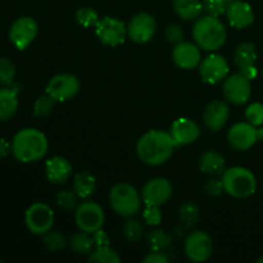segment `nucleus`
Wrapping results in <instances>:
<instances>
[{
	"instance_id": "nucleus-1",
	"label": "nucleus",
	"mask_w": 263,
	"mask_h": 263,
	"mask_svg": "<svg viewBox=\"0 0 263 263\" xmlns=\"http://www.w3.org/2000/svg\"><path fill=\"white\" fill-rule=\"evenodd\" d=\"M176 148L171 134L163 130H151L138 140L136 154L144 164L157 167L170 161Z\"/></svg>"
},
{
	"instance_id": "nucleus-2",
	"label": "nucleus",
	"mask_w": 263,
	"mask_h": 263,
	"mask_svg": "<svg viewBox=\"0 0 263 263\" xmlns=\"http://www.w3.org/2000/svg\"><path fill=\"white\" fill-rule=\"evenodd\" d=\"M12 153L22 163H32L45 157L49 149V141L45 134L37 128H22L12 140Z\"/></svg>"
},
{
	"instance_id": "nucleus-3",
	"label": "nucleus",
	"mask_w": 263,
	"mask_h": 263,
	"mask_svg": "<svg viewBox=\"0 0 263 263\" xmlns=\"http://www.w3.org/2000/svg\"><path fill=\"white\" fill-rule=\"evenodd\" d=\"M193 39L203 50L216 51L225 45L228 31L220 18L205 14L195 21L193 27Z\"/></svg>"
},
{
	"instance_id": "nucleus-4",
	"label": "nucleus",
	"mask_w": 263,
	"mask_h": 263,
	"mask_svg": "<svg viewBox=\"0 0 263 263\" xmlns=\"http://www.w3.org/2000/svg\"><path fill=\"white\" fill-rule=\"evenodd\" d=\"M223 189L230 197L246 199L252 197L257 190V179L251 170L241 166L226 168L221 175Z\"/></svg>"
},
{
	"instance_id": "nucleus-5",
	"label": "nucleus",
	"mask_w": 263,
	"mask_h": 263,
	"mask_svg": "<svg viewBox=\"0 0 263 263\" xmlns=\"http://www.w3.org/2000/svg\"><path fill=\"white\" fill-rule=\"evenodd\" d=\"M109 204L112 210L122 217H134L140 211L141 194L136 190L135 186L127 182H120L116 184L109 190Z\"/></svg>"
},
{
	"instance_id": "nucleus-6",
	"label": "nucleus",
	"mask_w": 263,
	"mask_h": 263,
	"mask_svg": "<svg viewBox=\"0 0 263 263\" xmlns=\"http://www.w3.org/2000/svg\"><path fill=\"white\" fill-rule=\"evenodd\" d=\"M104 220L105 215L102 205L92 200L85 199V202L80 203L74 211V222L77 229L85 233L94 234L95 231L103 229Z\"/></svg>"
},
{
	"instance_id": "nucleus-7",
	"label": "nucleus",
	"mask_w": 263,
	"mask_h": 263,
	"mask_svg": "<svg viewBox=\"0 0 263 263\" xmlns=\"http://www.w3.org/2000/svg\"><path fill=\"white\" fill-rule=\"evenodd\" d=\"M54 212L46 203L36 202L31 204L25 212V223L28 231L33 235L43 236L53 229Z\"/></svg>"
},
{
	"instance_id": "nucleus-8",
	"label": "nucleus",
	"mask_w": 263,
	"mask_h": 263,
	"mask_svg": "<svg viewBox=\"0 0 263 263\" xmlns=\"http://www.w3.org/2000/svg\"><path fill=\"white\" fill-rule=\"evenodd\" d=\"M94 28L98 40L103 45L110 48H116L123 44L127 37V25H125L123 21L110 15L100 18Z\"/></svg>"
},
{
	"instance_id": "nucleus-9",
	"label": "nucleus",
	"mask_w": 263,
	"mask_h": 263,
	"mask_svg": "<svg viewBox=\"0 0 263 263\" xmlns=\"http://www.w3.org/2000/svg\"><path fill=\"white\" fill-rule=\"evenodd\" d=\"M213 240L205 231L195 230L186 235L184 240V253L192 262H204L213 253Z\"/></svg>"
},
{
	"instance_id": "nucleus-10",
	"label": "nucleus",
	"mask_w": 263,
	"mask_h": 263,
	"mask_svg": "<svg viewBox=\"0 0 263 263\" xmlns=\"http://www.w3.org/2000/svg\"><path fill=\"white\" fill-rule=\"evenodd\" d=\"M80 87V80L74 74L57 73L46 84L45 92L57 102H67L79 94Z\"/></svg>"
},
{
	"instance_id": "nucleus-11",
	"label": "nucleus",
	"mask_w": 263,
	"mask_h": 263,
	"mask_svg": "<svg viewBox=\"0 0 263 263\" xmlns=\"http://www.w3.org/2000/svg\"><path fill=\"white\" fill-rule=\"evenodd\" d=\"M222 92L228 102L235 105L246 104L252 95V80L241 72L230 74L223 81Z\"/></svg>"
},
{
	"instance_id": "nucleus-12",
	"label": "nucleus",
	"mask_w": 263,
	"mask_h": 263,
	"mask_svg": "<svg viewBox=\"0 0 263 263\" xmlns=\"http://www.w3.org/2000/svg\"><path fill=\"white\" fill-rule=\"evenodd\" d=\"M37 33V22L28 15L15 20L9 28V39L18 50H26L35 41Z\"/></svg>"
},
{
	"instance_id": "nucleus-13",
	"label": "nucleus",
	"mask_w": 263,
	"mask_h": 263,
	"mask_svg": "<svg viewBox=\"0 0 263 263\" xmlns=\"http://www.w3.org/2000/svg\"><path fill=\"white\" fill-rule=\"evenodd\" d=\"M172 184L166 177H154L141 189V199L145 205H157L162 207L170 200L172 195Z\"/></svg>"
},
{
	"instance_id": "nucleus-14",
	"label": "nucleus",
	"mask_w": 263,
	"mask_h": 263,
	"mask_svg": "<svg viewBox=\"0 0 263 263\" xmlns=\"http://www.w3.org/2000/svg\"><path fill=\"white\" fill-rule=\"evenodd\" d=\"M156 32V18L146 12H140L134 15L127 25V37L136 44L149 43Z\"/></svg>"
},
{
	"instance_id": "nucleus-15",
	"label": "nucleus",
	"mask_w": 263,
	"mask_h": 263,
	"mask_svg": "<svg viewBox=\"0 0 263 263\" xmlns=\"http://www.w3.org/2000/svg\"><path fill=\"white\" fill-rule=\"evenodd\" d=\"M198 68H199V74L203 82L210 85L223 81L229 76V71H230L228 61L220 54H216L215 51L202 59Z\"/></svg>"
},
{
	"instance_id": "nucleus-16",
	"label": "nucleus",
	"mask_w": 263,
	"mask_h": 263,
	"mask_svg": "<svg viewBox=\"0 0 263 263\" xmlns=\"http://www.w3.org/2000/svg\"><path fill=\"white\" fill-rule=\"evenodd\" d=\"M228 141L231 148L235 151L246 152L256 145L258 141V134L257 127L252 123L239 122L235 123L228 133Z\"/></svg>"
},
{
	"instance_id": "nucleus-17",
	"label": "nucleus",
	"mask_w": 263,
	"mask_h": 263,
	"mask_svg": "<svg viewBox=\"0 0 263 263\" xmlns=\"http://www.w3.org/2000/svg\"><path fill=\"white\" fill-rule=\"evenodd\" d=\"M230 117V109L228 103L223 100L215 99L208 103L203 112V121L208 130L213 133H218L222 130L228 123Z\"/></svg>"
},
{
	"instance_id": "nucleus-18",
	"label": "nucleus",
	"mask_w": 263,
	"mask_h": 263,
	"mask_svg": "<svg viewBox=\"0 0 263 263\" xmlns=\"http://www.w3.org/2000/svg\"><path fill=\"white\" fill-rule=\"evenodd\" d=\"M172 61L181 69L197 68L202 62L200 48L195 43L193 44L189 41H181L174 46Z\"/></svg>"
},
{
	"instance_id": "nucleus-19",
	"label": "nucleus",
	"mask_w": 263,
	"mask_h": 263,
	"mask_svg": "<svg viewBox=\"0 0 263 263\" xmlns=\"http://www.w3.org/2000/svg\"><path fill=\"white\" fill-rule=\"evenodd\" d=\"M170 134L177 146L190 145L195 143L200 136V127L190 118H177L170 127Z\"/></svg>"
},
{
	"instance_id": "nucleus-20",
	"label": "nucleus",
	"mask_w": 263,
	"mask_h": 263,
	"mask_svg": "<svg viewBox=\"0 0 263 263\" xmlns=\"http://www.w3.org/2000/svg\"><path fill=\"white\" fill-rule=\"evenodd\" d=\"M233 61L235 66L240 69L241 73L246 74L248 79L253 80L257 77V50L253 43H241L239 44L234 51Z\"/></svg>"
},
{
	"instance_id": "nucleus-21",
	"label": "nucleus",
	"mask_w": 263,
	"mask_h": 263,
	"mask_svg": "<svg viewBox=\"0 0 263 263\" xmlns=\"http://www.w3.org/2000/svg\"><path fill=\"white\" fill-rule=\"evenodd\" d=\"M226 18L231 27L243 30L254 22V12L251 4L243 0H233L226 9Z\"/></svg>"
},
{
	"instance_id": "nucleus-22",
	"label": "nucleus",
	"mask_w": 263,
	"mask_h": 263,
	"mask_svg": "<svg viewBox=\"0 0 263 263\" xmlns=\"http://www.w3.org/2000/svg\"><path fill=\"white\" fill-rule=\"evenodd\" d=\"M72 164L67 158L62 156H53L45 162L46 179L51 184L61 185L68 181L72 176Z\"/></svg>"
},
{
	"instance_id": "nucleus-23",
	"label": "nucleus",
	"mask_w": 263,
	"mask_h": 263,
	"mask_svg": "<svg viewBox=\"0 0 263 263\" xmlns=\"http://www.w3.org/2000/svg\"><path fill=\"white\" fill-rule=\"evenodd\" d=\"M200 171L211 176H221L226 170V161L220 153L215 151H207L199 158Z\"/></svg>"
},
{
	"instance_id": "nucleus-24",
	"label": "nucleus",
	"mask_w": 263,
	"mask_h": 263,
	"mask_svg": "<svg viewBox=\"0 0 263 263\" xmlns=\"http://www.w3.org/2000/svg\"><path fill=\"white\" fill-rule=\"evenodd\" d=\"M97 189V179L89 171H80L73 176V186L72 190L77 194L80 199H89Z\"/></svg>"
},
{
	"instance_id": "nucleus-25",
	"label": "nucleus",
	"mask_w": 263,
	"mask_h": 263,
	"mask_svg": "<svg viewBox=\"0 0 263 263\" xmlns=\"http://www.w3.org/2000/svg\"><path fill=\"white\" fill-rule=\"evenodd\" d=\"M174 10L181 20H198L204 10L200 0H174Z\"/></svg>"
},
{
	"instance_id": "nucleus-26",
	"label": "nucleus",
	"mask_w": 263,
	"mask_h": 263,
	"mask_svg": "<svg viewBox=\"0 0 263 263\" xmlns=\"http://www.w3.org/2000/svg\"><path fill=\"white\" fill-rule=\"evenodd\" d=\"M17 92L9 87L0 89V121H8L17 113Z\"/></svg>"
},
{
	"instance_id": "nucleus-27",
	"label": "nucleus",
	"mask_w": 263,
	"mask_h": 263,
	"mask_svg": "<svg viewBox=\"0 0 263 263\" xmlns=\"http://www.w3.org/2000/svg\"><path fill=\"white\" fill-rule=\"evenodd\" d=\"M67 244L69 246L72 252H74L76 254H87L89 256L92 251H94V239L92 235L89 233H85V231L80 230L79 233H74L67 239Z\"/></svg>"
},
{
	"instance_id": "nucleus-28",
	"label": "nucleus",
	"mask_w": 263,
	"mask_h": 263,
	"mask_svg": "<svg viewBox=\"0 0 263 263\" xmlns=\"http://www.w3.org/2000/svg\"><path fill=\"white\" fill-rule=\"evenodd\" d=\"M146 243L151 251H164L171 246V235L161 229H153L145 236Z\"/></svg>"
},
{
	"instance_id": "nucleus-29",
	"label": "nucleus",
	"mask_w": 263,
	"mask_h": 263,
	"mask_svg": "<svg viewBox=\"0 0 263 263\" xmlns=\"http://www.w3.org/2000/svg\"><path fill=\"white\" fill-rule=\"evenodd\" d=\"M122 235L128 243H138L144 236V226L139 220L128 217V220L122 226Z\"/></svg>"
},
{
	"instance_id": "nucleus-30",
	"label": "nucleus",
	"mask_w": 263,
	"mask_h": 263,
	"mask_svg": "<svg viewBox=\"0 0 263 263\" xmlns=\"http://www.w3.org/2000/svg\"><path fill=\"white\" fill-rule=\"evenodd\" d=\"M90 262H98V263H120L121 257L115 249L110 248L109 246L107 247H97L91 253L89 254Z\"/></svg>"
},
{
	"instance_id": "nucleus-31",
	"label": "nucleus",
	"mask_w": 263,
	"mask_h": 263,
	"mask_svg": "<svg viewBox=\"0 0 263 263\" xmlns=\"http://www.w3.org/2000/svg\"><path fill=\"white\" fill-rule=\"evenodd\" d=\"M180 221L184 223L186 228H192L198 222L200 216V210L194 202H186L180 207L179 210Z\"/></svg>"
},
{
	"instance_id": "nucleus-32",
	"label": "nucleus",
	"mask_w": 263,
	"mask_h": 263,
	"mask_svg": "<svg viewBox=\"0 0 263 263\" xmlns=\"http://www.w3.org/2000/svg\"><path fill=\"white\" fill-rule=\"evenodd\" d=\"M79 199L80 198L73 190H63L57 194L55 203L59 210L63 212H74L79 205V202H77Z\"/></svg>"
},
{
	"instance_id": "nucleus-33",
	"label": "nucleus",
	"mask_w": 263,
	"mask_h": 263,
	"mask_svg": "<svg viewBox=\"0 0 263 263\" xmlns=\"http://www.w3.org/2000/svg\"><path fill=\"white\" fill-rule=\"evenodd\" d=\"M57 100L53 99L49 94H44L39 97L33 103V115L36 117H46L53 112L54 107H55Z\"/></svg>"
},
{
	"instance_id": "nucleus-34",
	"label": "nucleus",
	"mask_w": 263,
	"mask_h": 263,
	"mask_svg": "<svg viewBox=\"0 0 263 263\" xmlns=\"http://www.w3.org/2000/svg\"><path fill=\"white\" fill-rule=\"evenodd\" d=\"M43 244L49 252H59L67 246V239L59 231H53L51 229L49 233L43 235Z\"/></svg>"
},
{
	"instance_id": "nucleus-35",
	"label": "nucleus",
	"mask_w": 263,
	"mask_h": 263,
	"mask_svg": "<svg viewBox=\"0 0 263 263\" xmlns=\"http://www.w3.org/2000/svg\"><path fill=\"white\" fill-rule=\"evenodd\" d=\"M99 20V14L90 7H82L76 12L77 23L85 28L95 27Z\"/></svg>"
},
{
	"instance_id": "nucleus-36",
	"label": "nucleus",
	"mask_w": 263,
	"mask_h": 263,
	"mask_svg": "<svg viewBox=\"0 0 263 263\" xmlns=\"http://www.w3.org/2000/svg\"><path fill=\"white\" fill-rule=\"evenodd\" d=\"M15 76V64L9 58H0V84L10 85Z\"/></svg>"
},
{
	"instance_id": "nucleus-37",
	"label": "nucleus",
	"mask_w": 263,
	"mask_h": 263,
	"mask_svg": "<svg viewBox=\"0 0 263 263\" xmlns=\"http://www.w3.org/2000/svg\"><path fill=\"white\" fill-rule=\"evenodd\" d=\"M231 2L233 0H204L203 8H204V12L207 14L220 17V15L225 14L226 9H228Z\"/></svg>"
},
{
	"instance_id": "nucleus-38",
	"label": "nucleus",
	"mask_w": 263,
	"mask_h": 263,
	"mask_svg": "<svg viewBox=\"0 0 263 263\" xmlns=\"http://www.w3.org/2000/svg\"><path fill=\"white\" fill-rule=\"evenodd\" d=\"M246 118L249 123L254 125L256 127L263 125V104L262 103L254 102L247 107Z\"/></svg>"
},
{
	"instance_id": "nucleus-39",
	"label": "nucleus",
	"mask_w": 263,
	"mask_h": 263,
	"mask_svg": "<svg viewBox=\"0 0 263 263\" xmlns=\"http://www.w3.org/2000/svg\"><path fill=\"white\" fill-rule=\"evenodd\" d=\"M159 208L161 207H157V205H145L143 218L146 225L158 226L162 222V212Z\"/></svg>"
},
{
	"instance_id": "nucleus-40",
	"label": "nucleus",
	"mask_w": 263,
	"mask_h": 263,
	"mask_svg": "<svg viewBox=\"0 0 263 263\" xmlns=\"http://www.w3.org/2000/svg\"><path fill=\"white\" fill-rule=\"evenodd\" d=\"M225 192L222 184V179H218V176H212V179L208 180L204 185V193L210 197H218Z\"/></svg>"
},
{
	"instance_id": "nucleus-41",
	"label": "nucleus",
	"mask_w": 263,
	"mask_h": 263,
	"mask_svg": "<svg viewBox=\"0 0 263 263\" xmlns=\"http://www.w3.org/2000/svg\"><path fill=\"white\" fill-rule=\"evenodd\" d=\"M182 37H184V30L180 25L177 23H171V25L167 26L166 28V39L171 44L176 45V44L181 43Z\"/></svg>"
},
{
	"instance_id": "nucleus-42",
	"label": "nucleus",
	"mask_w": 263,
	"mask_h": 263,
	"mask_svg": "<svg viewBox=\"0 0 263 263\" xmlns=\"http://www.w3.org/2000/svg\"><path fill=\"white\" fill-rule=\"evenodd\" d=\"M168 257L163 251H151V253L143 258L144 263H168Z\"/></svg>"
},
{
	"instance_id": "nucleus-43",
	"label": "nucleus",
	"mask_w": 263,
	"mask_h": 263,
	"mask_svg": "<svg viewBox=\"0 0 263 263\" xmlns=\"http://www.w3.org/2000/svg\"><path fill=\"white\" fill-rule=\"evenodd\" d=\"M92 239H94V246L95 247H107L109 246V236L107 235L105 231H103V229L95 231L94 234H91Z\"/></svg>"
},
{
	"instance_id": "nucleus-44",
	"label": "nucleus",
	"mask_w": 263,
	"mask_h": 263,
	"mask_svg": "<svg viewBox=\"0 0 263 263\" xmlns=\"http://www.w3.org/2000/svg\"><path fill=\"white\" fill-rule=\"evenodd\" d=\"M9 152H12V144L8 143L4 138H0V159L7 157Z\"/></svg>"
},
{
	"instance_id": "nucleus-45",
	"label": "nucleus",
	"mask_w": 263,
	"mask_h": 263,
	"mask_svg": "<svg viewBox=\"0 0 263 263\" xmlns=\"http://www.w3.org/2000/svg\"><path fill=\"white\" fill-rule=\"evenodd\" d=\"M257 134H258V140H263V127H257Z\"/></svg>"
},
{
	"instance_id": "nucleus-46",
	"label": "nucleus",
	"mask_w": 263,
	"mask_h": 263,
	"mask_svg": "<svg viewBox=\"0 0 263 263\" xmlns=\"http://www.w3.org/2000/svg\"><path fill=\"white\" fill-rule=\"evenodd\" d=\"M258 263H263V256L261 257V258H258V261H257Z\"/></svg>"
}]
</instances>
